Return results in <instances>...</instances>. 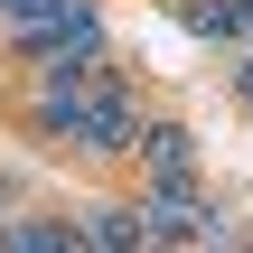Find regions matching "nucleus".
<instances>
[{
  "instance_id": "nucleus-2",
  "label": "nucleus",
  "mask_w": 253,
  "mask_h": 253,
  "mask_svg": "<svg viewBox=\"0 0 253 253\" xmlns=\"http://www.w3.org/2000/svg\"><path fill=\"white\" fill-rule=\"evenodd\" d=\"M235 84H244V103H253V56H244V75H235Z\"/></svg>"
},
{
  "instance_id": "nucleus-1",
  "label": "nucleus",
  "mask_w": 253,
  "mask_h": 253,
  "mask_svg": "<svg viewBox=\"0 0 253 253\" xmlns=\"http://www.w3.org/2000/svg\"><path fill=\"white\" fill-rule=\"evenodd\" d=\"M141 160H150V188H197V141H188L178 122L141 131Z\"/></svg>"
}]
</instances>
